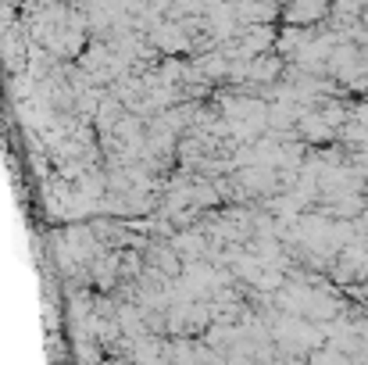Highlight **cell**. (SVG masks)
Masks as SVG:
<instances>
[{
	"instance_id": "cell-1",
	"label": "cell",
	"mask_w": 368,
	"mask_h": 365,
	"mask_svg": "<svg viewBox=\"0 0 368 365\" xmlns=\"http://www.w3.org/2000/svg\"><path fill=\"white\" fill-rule=\"evenodd\" d=\"M318 14H322V0H293L290 22H297V25H311V22H318Z\"/></svg>"
},
{
	"instance_id": "cell-2",
	"label": "cell",
	"mask_w": 368,
	"mask_h": 365,
	"mask_svg": "<svg viewBox=\"0 0 368 365\" xmlns=\"http://www.w3.org/2000/svg\"><path fill=\"white\" fill-rule=\"evenodd\" d=\"M279 72H282V61H279V58H258V61L250 65V75H254V79H276Z\"/></svg>"
}]
</instances>
